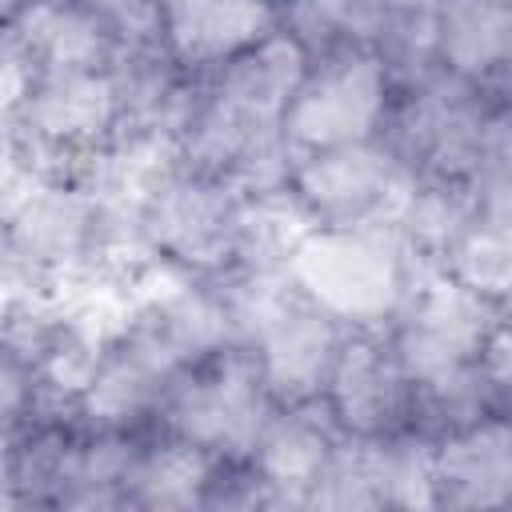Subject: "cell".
<instances>
[{
  "mask_svg": "<svg viewBox=\"0 0 512 512\" xmlns=\"http://www.w3.org/2000/svg\"><path fill=\"white\" fill-rule=\"evenodd\" d=\"M24 408V372L8 360H0V432L16 420V412Z\"/></svg>",
  "mask_w": 512,
  "mask_h": 512,
  "instance_id": "cell-21",
  "label": "cell"
},
{
  "mask_svg": "<svg viewBox=\"0 0 512 512\" xmlns=\"http://www.w3.org/2000/svg\"><path fill=\"white\" fill-rule=\"evenodd\" d=\"M508 0H448L444 52L460 72H484L508 52Z\"/></svg>",
  "mask_w": 512,
  "mask_h": 512,
  "instance_id": "cell-12",
  "label": "cell"
},
{
  "mask_svg": "<svg viewBox=\"0 0 512 512\" xmlns=\"http://www.w3.org/2000/svg\"><path fill=\"white\" fill-rule=\"evenodd\" d=\"M336 336L332 324L308 308L284 304L268 324H264V368L272 388L300 396L312 392L332 360Z\"/></svg>",
  "mask_w": 512,
  "mask_h": 512,
  "instance_id": "cell-7",
  "label": "cell"
},
{
  "mask_svg": "<svg viewBox=\"0 0 512 512\" xmlns=\"http://www.w3.org/2000/svg\"><path fill=\"white\" fill-rule=\"evenodd\" d=\"M508 428L488 424L452 444H444L436 468V484L452 488L456 504H500L512 488V456Z\"/></svg>",
  "mask_w": 512,
  "mask_h": 512,
  "instance_id": "cell-8",
  "label": "cell"
},
{
  "mask_svg": "<svg viewBox=\"0 0 512 512\" xmlns=\"http://www.w3.org/2000/svg\"><path fill=\"white\" fill-rule=\"evenodd\" d=\"M324 464H328V440L304 420H288L272 428L260 452V468L268 484L280 488V500H304V492L316 488Z\"/></svg>",
  "mask_w": 512,
  "mask_h": 512,
  "instance_id": "cell-15",
  "label": "cell"
},
{
  "mask_svg": "<svg viewBox=\"0 0 512 512\" xmlns=\"http://www.w3.org/2000/svg\"><path fill=\"white\" fill-rule=\"evenodd\" d=\"M232 208L208 188H168L156 192L152 232L156 240L184 260H216L232 232Z\"/></svg>",
  "mask_w": 512,
  "mask_h": 512,
  "instance_id": "cell-9",
  "label": "cell"
},
{
  "mask_svg": "<svg viewBox=\"0 0 512 512\" xmlns=\"http://www.w3.org/2000/svg\"><path fill=\"white\" fill-rule=\"evenodd\" d=\"M488 360H492V376L504 384V380H508V336H504V332H492Z\"/></svg>",
  "mask_w": 512,
  "mask_h": 512,
  "instance_id": "cell-22",
  "label": "cell"
},
{
  "mask_svg": "<svg viewBox=\"0 0 512 512\" xmlns=\"http://www.w3.org/2000/svg\"><path fill=\"white\" fill-rule=\"evenodd\" d=\"M12 8V0H0V12H8Z\"/></svg>",
  "mask_w": 512,
  "mask_h": 512,
  "instance_id": "cell-25",
  "label": "cell"
},
{
  "mask_svg": "<svg viewBox=\"0 0 512 512\" xmlns=\"http://www.w3.org/2000/svg\"><path fill=\"white\" fill-rule=\"evenodd\" d=\"M28 92V56L20 44L0 40V112L16 108Z\"/></svg>",
  "mask_w": 512,
  "mask_h": 512,
  "instance_id": "cell-20",
  "label": "cell"
},
{
  "mask_svg": "<svg viewBox=\"0 0 512 512\" xmlns=\"http://www.w3.org/2000/svg\"><path fill=\"white\" fill-rule=\"evenodd\" d=\"M300 192L328 212H352V208L384 200L388 168L376 152H364L356 144H340V148L316 156L300 172Z\"/></svg>",
  "mask_w": 512,
  "mask_h": 512,
  "instance_id": "cell-10",
  "label": "cell"
},
{
  "mask_svg": "<svg viewBox=\"0 0 512 512\" xmlns=\"http://www.w3.org/2000/svg\"><path fill=\"white\" fill-rule=\"evenodd\" d=\"M484 324H488V308L480 300V292H472L468 284H432L408 328H404V364L412 376L444 384L476 344H484Z\"/></svg>",
  "mask_w": 512,
  "mask_h": 512,
  "instance_id": "cell-3",
  "label": "cell"
},
{
  "mask_svg": "<svg viewBox=\"0 0 512 512\" xmlns=\"http://www.w3.org/2000/svg\"><path fill=\"white\" fill-rule=\"evenodd\" d=\"M88 228V204L76 192L44 188L28 192L16 204V244L36 260H68L76 256Z\"/></svg>",
  "mask_w": 512,
  "mask_h": 512,
  "instance_id": "cell-11",
  "label": "cell"
},
{
  "mask_svg": "<svg viewBox=\"0 0 512 512\" xmlns=\"http://www.w3.org/2000/svg\"><path fill=\"white\" fill-rule=\"evenodd\" d=\"M384 108V72L376 60H348L320 80H312L292 112H288V136L316 148H340L360 144L376 116Z\"/></svg>",
  "mask_w": 512,
  "mask_h": 512,
  "instance_id": "cell-2",
  "label": "cell"
},
{
  "mask_svg": "<svg viewBox=\"0 0 512 512\" xmlns=\"http://www.w3.org/2000/svg\"><path fill=\"white\" fill-rule=\"evenodd\" d=\"M460 276L472 292H488V296H504L508 292V232L504 220H492V228L472 232L460 244Z\"/></svg>",
  "mask_w": 512,
  "mask_h": 512,
  "instance_id": "cell-18",
  "label": "cell"
},
{
  "mask_svg": "<svg viewBox=\"0 0 512 512\" xmlns=\"http://www.w3.org/2000/svg\"><path fill=\"white\" fill-rule=\"evenodd\" d=\"M296 280L332 312L376 316L396 300V260L376 236H304L292 252Z\"/></svg>",
  "mask_w": 512,
  "mask_h": 512,
  "instance_id": "cell-1",
  "label": "cell"
},
{
  "mask_svg": "<svg viewBox=\"0 0 512 512\" xmlns=\"http://www.w3.org/2000/svg\"><path fill=\"white\" fill-rule=\"evenodd\" d=\"M176 424L192 444L248 448L264 424V400L244 364H228L216 380L192 388L176 404Z\"/></svg>",
  "mask_w": 512,
  "mask_h": 512,
  "instance_id": "cell-4",
  "label": "cell"
},
{
  "mask_svg": "<svg viewBox=\"0 0 512 512\" xmlns=\"http://www.w3.org/2000/svg\"><path fill=\"white\" fill-rule=\"evenodd\" d=\"M392 8H404V12H432V8H440L444 0H388Z\"/></svg>",
  "mask_w": 512,
  "mask_h": 512,
  "instance_id": "cell-24",
  "label": "cell"
},
{
  "mask_svg": "<svg viewBox=\"0 0 512 512\" xmlns=\"http://www.w3.org/2000/svg\"><path fill=\"white\" fill-rule=\"evenodd\" d=\"M204 480H208V460L196 444L160 448L132 472L136 496L148 508H188L200 500Z\"/></svg>",
  "mask_w": 512,
  "mask_h": 512,
  "instance_id": "cell-16",
  "label": "cell"
},
{
  "mask_svg": "<svg viewBox=\"0 0 512 512\" xmlns=\"http://www.w3.org/2000/svg\"><path fill=\"white\" fill-rule=\"evenodd\" d=\"M172 48L184 60L232 56L272 28L268 0H164Z\"/></svg>",
  "mask_w": 512,
  "mask_h": 512,
  "instance_id": "cell-5",
  "label": "cell"
},
{
  "mask_svg": "<svg viewBox=\"0 0 512 512\" xmlns=\"http://www.w3.org/2000/svg\"><path fill=\"white\" fill-rule=\"evenodd\" d=\"M380 500L408 504V508L436 504V468H432V460L416 448L380 452Z\"/></svg>",
  "mask_w": 512,
  "mask_h": 512,
  "instance_id": "cell-19",
  "label": "cell"
},
{
  "mask_svg": "<svg viewBox=\"0 0 512 512\" xmlns=\"http://www.w3.org/2000/svg\"><path fill=\"white\" fill-rule=\"evenodd\" d=\"M20 40L40 52L52 72H76V68H92L104 52V40L96 32V24L72 8H56V4H36L32 12H24L20 20Z\"/></svg>",
  "mask_w": 512,
  "mask_h": 512,
  "instance_id": "cell-14",
  "label": "cell"
},
{
  "mask_svg": "<svg viewBox=\"0 0 512 512\" xmlns=\"http://www.w3.org/2000/svg\"><path fill=\"white\" fill-rule=\"evenodd\" d=\"M112 112H116L112 80L92 68H76V72H52V80L36 92L28 120L44 140L76 144L108 128Z\"/></svg>",
  "mask_w": 512,
  "mask_h": 512,
  "instance_id": "cell-6",
  "label": "cell"
},
{
  "mask_svg": "<svg viewBox=\"0 0 512 512\" xmlns=\"http://www.w3.org/2000/svg\"><path fill=\"white\" fill-rule=\"evenodd\" d=\"M332 392H336L340 416L360 432L380 428L396 408V376L372 344H352L340 356Z\"/></svg>",
  "mask_w": 512,
  "mask_h": 512,
  "instance_id": "cell-13",
  "label": "cell"
},
{
  "mask_svg": "<svg viewBox=\"0 0 512 512\" xmlns=\"http://www.w3.org/2000/svg\"><path fill=\"white\" fill-rule=\"evenodd\" d=\"M96 8H104V12H112V16H120V20H128V16H136V12H144V4L148 0H92Z\"/></svg>",
  "mask_w": 512,
  "mask_h": 512,
  "instance_id": "cell-23",
  "label": "cell"
},
{
  "mask_svg": "<svg viewBox=\"0 0 512 512\" xmlns=\"http://www.w3.org/2000/svg\"><path fill=\"white\" fill-rule=\"evenodd\" d=\"M160 368L136 348L128 360H112L104 364L92 384H88V408L92 416L100 420H128L144 400H148V388H152V376Z\"/></svg>",
  "mask_w": 512,
  "mask_h": 512,
  "instance_id": "cell-17",
  "label": "cell"
}]
</instances>
